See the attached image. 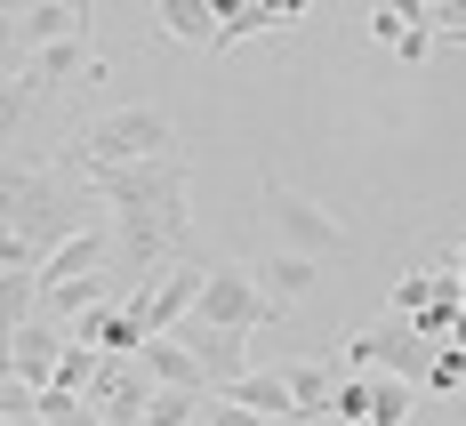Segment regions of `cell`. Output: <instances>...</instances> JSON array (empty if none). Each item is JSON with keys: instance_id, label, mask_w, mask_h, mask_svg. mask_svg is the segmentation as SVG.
I'll list each match as a JSON object with an SVG mask.
<instances>
[{"instance_id": "cell-1", "label": "cell", "mask_w": 466, "mask_h": 426, "mask_svg": "<svg viewBox=\"0 0 466 426\" xmlns=\"http://www.w3.org/2000/svg\"><path fill=\"white\" fill-rule=\"evenodd\" d=\"M81 193H89V186H81ZM81 193L65 186L56 169L8 161V218H0V234H25V241H41V249H65L81 226H96L89 209H81Z\"/></svg>"}, {"instance_id": "cell-2", "label": "cell", "mask_w": 466, "mask_h": 426, "mask_svg": "<svg viewBox=\"0 0 466 426\" xmlns=\"http://www.w3.org/2000/svg\"><path fill=\"white\" fill-rule=\"evenodd\" d=\"M161 153H186L177 145V121L161 113V105H113V113H96L89 129L73 137V169H105V161H161Z\"/></svg>"}, {"instance_id": "cell-3", "label": "cell", "mask_w": 466, "mask_h": 426, "mask_svg": "<svg viewBox=\"0 0 466 426\" xmlns=\"http://www.w3.org/2000/svg\"><path fill=\"white\" fill-rule=\"evenodd\" d=\"M258 218H266V234L281 241V249H306V258H346L354 249V234L329 218L314 193H298L289 178H274V169H258Z\"/></svg>"}, {"instance_id": "cell-4", "label": "cell", "mask_w": 466, "mask_h": 426, "mask_svg": "<svg viewBox=\"0 0 466 426\" xmlns=\"http://www.w3.org/2000/svg\"><path fill=\"white\" fill-rule=\"evenodd\" d=\"M73 178L89 186L96 209L129 218V209H153V201L193 193V161H186V153H161V161H105V169H73Z\"/></svg>"}, {"instance_id": "cell-5", "label": "cell", "mask_w": 466, "mask_h": 426, "mask_svg": "<svg viewBox=\"0 0 466 426\" xmlns=\"http://www.w3.org/2000/svg\"><path fill=\"white\" fill-rule=\"evenodd\" d=\"M274 314H281V298L258 282V266L218 258V266H209V282H201V314H193V322H218V330H266Z\"/></svg>"}, {"instance_id": "cell-6", "label": "cell", "mask_w": 466, "mask_h": 426, "mask_svg": "<svg viewBox=\"0 0 466 426\" xmlns=\"http://www.w3.org/2000/svg\"><path fill=\"white\" fill-rule=\"evenodd\" d=\"M153 394H161V379L145 370V354H105V370H96V386H89V402L113 426H137L145 411H153Z\"/></svg>"}, {"instance_id": "cell-7", "label": "cell", "mask_w": 466, "mask_h": 426, "mask_svg": "<svg viewBox=\"0 0 466 426\" xmlns=\"http://www.w3.org/2000/svg\"><path fill=\"white\" fill-rule=\"evenodd\" d=\"M65 346H73V338H65V322H16V330H8V354H0V362H8V379H25V386H56V362H65Z\"/></svg>"}, {"instance_id": "cell-8", "label": "cell", "mask_w": 466, "mask_h": 426, "mask_svg": "<svg viewBox=\"0 0 466 426\" xmlns=\"http://www.w3.org/2000/svg\"><path fill=\"white\" fill-rule=\"evenodd\" d=\"M201 282H209V266H169V274L137 298L145 330H153V338H161V330H186L193 314H201Z\"/></svg>"}, {"instance_id": "cell-9", "label": "cell", "mask_w": 466, "mask_h": 426, "mask_svg": "<svg viewBox=\"0 0 466 426\" xmlns=\"http://www.w3.org/2000/svg\"><path fill=\"white\" fill-rule=\"evenodd\" d=\"M25 81H33V96H56V89H73V81H96L89 33H73V41H48V48H33Z\"/></svg>"}, {"instance_id": "cell-10", "label": "cell", "mask_w": 466, "mask_h": 426, "mask_svg": "<svg viewBox=\"0 0 466 426\" xmlns=\"http://www.w3.org/2000/svg\"><path fill=\"white\" fill-rule=\"evenodd\" d=\"M218 394H233L241 411H258L266 426H306L298 394H289V370H241V379H233V386H218Z\"/></svg>"}, {"instance_id": "cell-11", "label": "cell", "mask_w": 466, "mask_h": 426, "mask_svg": "<svg viewBox=\"0 0 466 426\" xmlns=\"http://www.w3.org/2000/svg\"><path fill=\"white\" fill-rule=\"evenodd\" d=\"M145 370L161 386H193V394H218L209 386V370H201V354H193V338L186 330H161V338H145Z\"/></svg>"}, {"instance_id": "cell-12", "label": "cell", "mask_w": 466, "mask_h": 426, "mask_svg": "<svg viewBox=\"0 0 466 426\" xmlns=\"http://www.w3.org/2000/svg\"><path fill=\"white\" fill-rule=\"evenodd\" d=\"M193 354H201V370H209V386H233L241 370H249V330H218V322H186Z\"/></svg>"}, {"instance_id": "cell-13", "label": "cell", "mask_w": 466, "mask_h": 426, "mask_svg": "<svg viewBox=\"0 0 466 426\" xmlns=\"http://www.w3.org/2000/svg\"><path fill=\"white\" fill-rule=\"evenodd\" d=\"M73 33H89V8H81V0H33V8H25V25H16V41H25V48L73 41Z\"/></svg>"}, {"instance_id": "cell-14", "label": "cell", "mask_w": 466, "mask_h": 426, "mask_svg": "<svg viewBox=\"0 0 466 426\" xmlns=\"http://www.w3.org/2000/svg\"><path fill=\"white\" fill-rule=\"evenodd\" d=\"M249 266H258V282L274 289L281 306H298V298H306V289H314V266H322V258H306V249H266V258H249Z\"/></svg>"}, {"instance_id": "cell-15", "label": "cell", "mask_w": 466, "mask_h": 426, "mask_svg": "<svg viewBox=\"0 0 466 426\" xmlns=\"http://www.w3.org/2000/svg\"><path fill=\"white\" fill-rule=\"evenodd\" d=\"M153 25H161L169 41L209 48V41H218V0H153Z\"/></svg>"}, {"instance_id": "cell-16", "label": "cell", "mask_w": 466, "mask_h": 426, "mask_svg": "<svg viewBox=\"0 0 466 426\" xmlns=\"http://www.w3.org/2000/svg\"><path fill=\"white\" fill-rule=\"evenodd\" d=\"M281 370H289V394H298L306 426H322L329 402H338V370H329V362H281Z\"/></svg>"}, {"instance_id": "cell-17", "label": "cell", "mask_w": 466, "mask_h": 426, "mask_svg": "<svg viewBox=\"0 0 466 426\" xmlns=\"http://www.w3.org/2000/svg\"><path fill=\"white\" fill-rule=\"evenodd\" d=\"M410 411H419V379L370 370V426H410Z\"/></svg>"}, {"instance_id": "cell-18", "label": "cell", "mask_w": 466, "mask_h": 426, "mask_svg": "<svg viewBox=\"0 0 466 426\" xmlns=\"http://www.w3.org/2000/svg\"><path fill=\"white\" fill-rule=\"evenodd\" d=\"M201 402H209V394H193V386H161L153 411H145L137 426H193V419H201Z\"/></svg>"}, {"instance_id": "cell-19", "label": "cell", "mask_w": 466, "mask_h": 426, "mask_svg": "<svg viewBox=\"0 0 466 426\" xmlns=\"http://www.w3.org/2000/svg\"><path fill=\"white\" fill-rule=\"evenodd\" d=\"M0 322L16 330V322H41V274H8L0 282Z\"/></svg>"}, {"instance_id": "cell-20", "label": "cell", "mask_w": 466, "mask_h": 426, "mask_svg": "<svg viewBox=\"0 0 466 426\" xmlns=\"http://www.w3.org/2000/svg\"><path fill=\"white\" fill-rule=\"evenodd\" d=\"M96 370H105V346H81V338H73V346H65V362H56V386L89 394V386H96Z\"/></svg>"}, {"instance_id": "cell-21", "label": "cell", "mask_w": 466, "mask_h": 426, "mask_svg": "<svg viewBox=\"0 0 466 426\" xmlns=\"http://www.w3.org/2000/svg\"><path fill=\"white\" fill-rule=\"evenodd\" d=\"M0 426H41V386L0 379Z\"/></svg>"}, {"instance_id": "cell-22", "label": "cell", "mask_w": 466, "mask_h": 426, "mask_svg": "<svg viewBox=\"0 0 466 426\" xmlns=\"http://www.w3.org/2000/svg\"><path fill=\"white\" fill-rule=\"evenodd\" d=\"M329 419H338V426H370V379L346 370V379H338V402H329Z\"/></svg>"}, {"instance_id": "cell-23", "label": "cell", "mask_w": 466, "mask_h": 426, "mask_svg": "<svg viewBox=\"0 0 466 426\" xmlns=\"http://www.w3.org/2000/svg\"><path fill=\"white\" fill-rule=\"evenodd\" d=\"M434 298H442V282H434V274H402V282H394V314H426Z\"/></svg>"}, {"instance_id": "cell-24", "label": "cell", "mask_w": 466, "mask_h": 426, "mask_svg": "<svg viewBox=\"0 0 466 426\" xmlns=\"http://www.w3.org/2000/svg\"><path fill=\"white\" fill-rule=\"evenodd\" d=\"M346 370H354V379H370V370H378V330H354V338H346Z\"/></svg>"}, {"instance_id": "cell-25", "label": "cell", "mask_w": 466, "mask_h": 426, "mask_svg": "<svg viewBox=\"0 0 466 426\" xmlns=\"http://www.w3.org/2000/svg\"><path fill=\"white\" fill-rule=\"evenodd\" d=\"M434 41H442L434 25H410V33L394 41V56H402V65H426V56H434Z\"/></svg>"}, {"instance_id": "cell-26", "label": "cell", "mask_w": 466, "mask_h": 426, "mask_svg": "<svg viewBox=\"0 0 466 426\" xmlns=\"http://www.w3.org/2000/svg\"><path fill=\"white\" fill-rule=\"evenodd\" d=\"M322 426H338V419H322Z\"/></svg>"}]
</instances>
